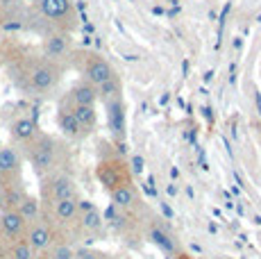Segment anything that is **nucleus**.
Segmentation results:
<instances>
[{
    "instance_id": "obj_13",
    "label": "nucleus",
    "mask_w": 261,
    "mask_h": 259,
    "mask_svg": "<svg viewBox=\"0 0 261 259\" xmlns=\"http://www.w3.org/2000/svg\"><path fill=\"white\" fill-rule=\"evenodd\" d=\"M53 214L57 221L62 223H73L75 218L80 216V200L77 196L75 198H62V200L53 202Z\"/></svg>"
},
{
    "instance_id": "obj_1",
    "label": "nucleus",
    "mask_w": 261,
    "mask_h": 259,
    "mask_svg": "<svg viewBox=\"0 0 261 259\" xmlns=\"http://www.w3.org/2000/svg\"><path fill=\"white\" fill-rule=\"evenodd\" d=\"M30 150H28V159L32 164L34 173L37 175H50L57 166V143L53 141L50 137H43L39 134L32 143H30Z\"/></svg>"
},
{
    "instance_id": "obj_2",
    "label": "nucleus",
    "mask_w": 261,
    "mask_h": 259,
    "mask_svg": "<svg viewBox=\"0 0 261 259\" xmlns=\"http://www.w3.org/2000/svg\"><path fill=\"white\" fill-rule=\"evenodd\" d=\"M84 80L91 82L95 89L109 84L112 80H116V73H114L112 64L105 57H98V55H87V62H84Z\"/></svg>"
},
{
    "instance_id": "obj_9",
    "label": "nucleus",
    "mask_w": 261,
    "mask_h": 259,
    "mask_svg": "<svg viewBox=\"0 0 261 259\" xmlns=\"http://www.w3.org/2000/svg\"><path fill=\"white\" fill-rule=\"evenodd\" d=\"M28 227V223L23 221V216L16 212V209H3L0 212V232L9 239L21 237Z\"/></svg>"
},
{
    "instance_id": "obj_3",
    "label": "nucleus",
    "mask_w": 261,
    "mask_h": 259,
    "mask_svg": "<svg viewBox=\"0 0 261 259\" xmlns=\"http://www.w3.org/2000/svg\"><path fill=\"white\" fill-rule=\"evenodd\" d=\"M57 80H59V71L53 62H39L30 68V87L37 93L53 91Z\"/></svg>"
},
{
    "instance_id": "obj_19",
    "label": "nucleus",
    "mask_w": 261,
    "mask_h": 259,
    "mask_svg": "<svg viewBox=\"0 0 261 259\" xmlns=\"http://www.w3.org/2000/svg\"><path fill=\"white\" fill-rule=\"evenodd\" d=\"M150 239H152L159 248H164V250H173V248H175V241L170 239V234L164 230V227H159V225L150 227Z\"/></svg>"
},
{
    "instance_id": "obj_11",
    "label": "nucleus",
    "mask_w": 261,
    "mask_h": 259,
    "mask_svg": "<svg viewBox=\"0 0 261 259\" xmlns=\"http://www.w3.org/2000/svg\"><path fill=\"white\" fill-rule=\"evenodd\" d=\"M39 9L41 14L50 21H64V18L71 16L73 7H71V0H39Z\"/></svg>"
},
{
    "instance_id": "obj_5",
    "label": "nucleus",
    "mask_w": 261,
    "mask_h": 259,
    "mask_svg": "<svg viewBox=\"0 0 261 259\" xmlns=\"http://www.w3.org/2000/svg\"><path fill=\"white\" fill-rule=\"evenodd\" d=\"M21 164H23L21 155H18V150L14 146L0 148V180L5 182L3 187H7L12 177H18V173H21Z\"/></svg>"
},
{
    "instance_id": "obj_12",
    "label": "nucleus",
    "mask_w": 261,
    "mask_h": 259,
    "mask_svg": "<svg viewBox=\"0 0 261 259\" xmlns=\"http://www.w3.org/2000/svg\"><path fill=\"white\" fill-rule=\"evenodd\" d=\"M68 102H71V105H89V107H95V102H98V89H95L91 82L82 80V82H77L71 89V93H68Z\"/></svg>"
},
{
    "instance_id": "obj_4",
    "label": "nucleus",
    "mask_w": 261,
    "mask_h": 259,
    "mask_svg": "<svg viewBox=\"0 0 261 259\" xmlns=\"http://www.w3.org/2000/svg\"><path fill=\"white\" fill-rule=\"evenodd\" d=\"M46 196L50 200H62V198H75L77 196V189L71 175L66 173H50L48 182H46Z\"/></svg>"
},
{
    "instance_id": "obj_7",
    "label": "nucleus",
    "mask_w": 261,
    "mask_h": 259,
    "mask_svg": "<svg viewBox=\"0 0 261 259\" xmlns=\"http://www.w3.org/2000/svg\"><path fill=\"white\" fill-rule=\"evenodd\" d=\"M57 125L59 130L64 132V137H68V139H82V137H87V132H84V127L80 125V121L75 118V114L71 112V105H62V107L57 109Z\"/></svg>"
},
{
    "instance_id": "obj_10",
    "label": "nucleus",
    "mask_w": 261,
    "mask_h": 259,
    "mask_svg": "<svg viewBox=\"0 0 261 259\" xmlns=\"http://www.w3.org/2000/svg\"><path fill=\"white\" fill-rule=\"evenodd\" d=\"M43 50H46L48 62H59V59H66L71 55V39L64 37V34H53L46 39L43 43Z\"/></svg>"
},
{
    "instance_id": "obj_20",
    "label": "nucleus",
    "mask_w": 261,
    "mask_h": 259,
    "mask_svg": "<svg viewBox=\"0 0 261 259\" xmlns=\"http://www.w3.org/2000/svg\"><path fill=\"white\" fill-rule=\"evenodd\" d=\"M9 257L12 259H34V250L30 248V243L25 241V239H18L12 246V250H9Z\"/></svg>"
},
{
    "instance_id": "obj_18",
    "label": "nucleus",
    "mask_w": 261,
    "mask_h": 259,
    "mask_svg": "<svg viewBox=\"0 0 261 259\" xmlns=\"http://www.w3.org/2000/svg\"><path fill=\"white\" fill-rule=\"evenodd\" d=\"M25 196H28V193H25L18 184H7V187H3L0 200L5 202V209H16Z\"/></svg>"
},
{
    "instance_id": "obj_8",
    "label": "nucleus",
    "mask_w": 261,
    "mask_h": 259,
    "mask_svg": "<svg viewBox=\"0 0 261 259\" xmlns=\"http://www.w3.org/2000/svg\"><path fill=\"white\" fill-rule=\"evenodd\" d=\"M9 134H12V139L16 143H21V146H30V143L39 137V127H37V123H34L32 118L21 116V118H16V121L12 123Z\"/></svg>"
},
{
    "instance_id": "obj_21",
    "label": "nucleus",
    "mask_w": 261,
    "mask_h": 259,
    "mask_svg": "<svg viewBox=\"0 0 261 259\" xmlns=\"http://www.w3.org/2000/svg\"><path fill=\"white\" fill-rule=\"evenodd\" d=\"M53 259H75V250L68 243H57V246L53 248Z\"/></svg>"
},
{
    "instance_id": "obj_14",
    "label": "nucleus",
    "mask_w": 261,
    "mask_h": 259,
    "mask_svg": "<svg viewBox=\"0 0 261 259\" xmlns=\"http://www.w3.org/2000/svg\"><path fill=\"white\" fill-rule=\"evenodd\" d=\"M112 202H114V207L116 209H120V212L134 209L137 207V191H134L127 182L118 184L116 189H112Z\"/></svg>"
},
{
    "instance_id": "obj_17",
    "label": "nucleus",
    "mask_w": 261,
    "mask_h": 259,
    "mask_svg": "<svg viewBox=\"0 0 261 259\" xmlns=\"http://www.w3.org/2000/svg\"><path fill=\"white\" fill-rule=\"evenodd\" d=\"M16 212L23 216L25 223H34L41 218V202H39L34 196H25L21 200V205L16 207Z\"/></svg>"
},
{
    "instance_id": "obj_22",
    "label": "nucleus",
    "mask_w": 261,
    "mask_h": 259,
    "mask_svg": "<svg viewBox=\"0 0 261 259\" xmlns=\"http://www.w3.org/2000/svg\"><path fill=\"white\" fill-rule=\"evenodd\" d=\"M75 259H105V255L98 250H91V248H82L75 252Z\"/></svg>"
},
{
    "instance_id": "obj_6",
    "label": "nucleus",
    "mask_w": 261,
    "mask_h": 259,
    "mask_svg": "<svg viewBox=\"0 0 261 259\" xmlns=\"http://www.w3.org/2000/svg\"><path fill=\"white\" fill-rule=\"evenodd\" d=\"M25 241L30 243V248H32L34 252H43L53 246V230H50L46 223L34 221V223H30V230L25 234Z\"/></svg>"
},
{
    "instance_id": "obj_16",
    "label": "nucleus",
    "mask_w": 261,
    "mask_h": 259,
    "mask_svg": "<svg viewBox=\"0 0 261 259\" xmlns=\"http://www.w3.org/2000/svg\"><path fill=\"white\" fill-rule=\"evenodd\" d=\"M71 105V102H68ZM71 112L75 114V118L80 121V125L84 127V132H91L98 123V114H95V107H89V105H71Z\"/></svg>"
},
{
    "instance_id": "obj_15",
    "label": "nucleus",
    "mask_w": 261,
    "mask_h": 259,
    "mask_svg": "<svg viewBox=\"0 0 261 259\" xmlns=\"http://www.w3.org/2000/svg\"><path fill=\"white\" fill-rule=\"evenodd\" d=\"M80 223H82L84 232H100L102 230V214L98 212L93 205H87V200H84V205L80 202Z\"/></svg>"
}]
</instances>
